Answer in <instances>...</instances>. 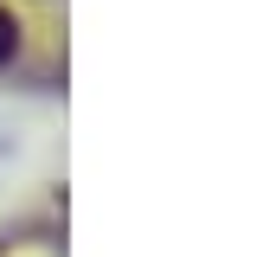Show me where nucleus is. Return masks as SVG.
<instances>
[{"mask_svg": "<svg viewBox=\"0 0 263 257\" xmlns=\"http://www.w3.org/2000/svg\"><path fill=\"white\" fill-rule=\"evenodd\" d=\"M13 51H20V20L0 7V64H13Z\"/></svg>", "mask_w": 263, "mask_h": 257, "instance_id": "1", "label": "nucleus"}]
</instances>
